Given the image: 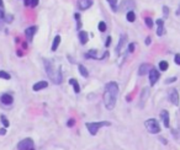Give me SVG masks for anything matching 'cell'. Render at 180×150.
Returning <instances> with one entry per match:
<instances>
[{
    "instance_id": "cell-1",
    "label": "cell",
    "mask_w": 180,
    "mask_h": 150,
    "mask_svg": "<svg viewBox=\"0 0 180 150\" xmlns=\"http://www.w3.org/2000/svg\"><path fill=\"white\" fill-rule=\"evenodd\" d=\"M119 95V85L115 81H110L105 86L104 91V105L109 111H112L116 106V100Z\"/></svg>"
},
{
    "instance_id": "cell-2",
    "label": "cell",
    "mask_w": 180,
    "mask_h": 150,
    "mask_svg": "<svg viewBox=\"0 0 180 150\" xmlns=\"http://www.w3.org/2000/svg\"><path fill=\"white\" fill-rule=\"evenodd\" d=\"M43 64H44V69H46V73L48 75V78L52 80V83L54 84H62L63 81V75L61 73L59 69L56 68V65L53 64V62L51 59H44L43 60Z\"/></svg>"
},
{
    "instance_id": "cell-3",
    "label": "cell",
    "mask_w": 180,
    "mask_h": 150,
    "mask_svg": "<svg viewBox=\"0 0 180 150\" xmlns=\"http://www.w3.org/2000/svg\"><path fill=\"white\" fill-rule=\"evenodd\" d=\"M110 122L107 121H101V122H90V123H86L85 126L89 131V133L92 134V135H96L98 134V131L102 127H109L110 126Z\"/></svg>"
},
{
    "instance_id": "cell-4",
    "label": "cell",
    "mask_w": 180,
    "mask_h": 150,
    "mask_svg": "<svg viewBox=\"0 0 180 150\" xmlns=\"http://www.w3.org/2000/svg\"><path fill=\"white\" fill-rule=\"evenodd\" d=\"M144 126L147 128V131L152 134H157V133H159L161 132V126H159V123L157 119L154 118H149L144 122Z\"/></svg>"
},
{
    "instance_id": "cell-5",
    "label": "cell",
    "mask_w": 180,
    "mask_h": 150,
    "mask_svg": "<svg viewBox=\"0 0 180 150\" xmlns=\"http://www.w3.org/2000/svg\"><path fill=\"white\" fill-rule=\"evenodd\" d=\"M17 150H35V144L31 138H25L17 144Z\"/></svg>"
},
{
    "instance_id": "cell-6",
    "label": "cell",
    "mask_w": 180,
    "mask_h": 150,
    "mask_svg": "<svg viewBox=\"0 0 180 150\" xmlns=\"http://www.w3.org/2000/svg\"><path fill=\"white\" fill-rule=\"evenodd\" d=\"M168 100L170 101V104L178 106L179 105V92L176 89H170L168 91Z\"/></svg>"
},
{
    "instance_id": "cell-7",
    "label": "cell",
    "mask_w": 180,
    "mask_h": 150,
    "mask_svg": "<svg viewBox=\"0 0 180 150\" xmlns=\"http://www.w3.org/2000/svg\"><path fill=\"white\" fill-rule=\"evenodd\" d=\"M159 77H161V73L157 70L155 68H152L149 70V83H151V86L157 84V81L159 80Z\"/></svg>"
},
{
    "instance_id": "cell-8",
    "label": "cell",
    "mask_w": 180,
    "mask_h": 150,
    "mask_svg": "<svg viewBox=\"0 0 180 150\" xmlns=\"http://www.w3.org/2000/svg\"><path fill=\"white\" fill-rule=\"evenodd\" d=\"M134 6H136V3L134 0H122L121 5L119 6V10H132Z\"/></svg>"
},
{
    "instance_id": "cell-9",
    "label": "cell",
    "mask_w": 180,
    "mask_h": 150,
    "mask_svg": "<svg viewBox=\"0 0 180 150\" xmlns=\"http://www.w3.org/2000/svg\"><path fill=\"white\" fill-rule=\"evenodd\" d=\"M36 32H37V26H31V27H29V29L25 30V35H26L27 42H32L33 36H35Z\"/></svg>"
},
{
    "instance_id": "cell-10",
    "label": "cell",
    "mask_w": 180,
    "mask_h": 150,
    "mask_svg": "<svg viewBox=\"0 0 180 150\" xmlns=\"http://www.w3.org/2000/svg\"><path fill=\"white\" fill-rule=\"evenodd\" d=\"M126 43H127V35H121L120 41H119V44L116 46V54H117V56L121 53L122 48H123V46H125Z\"/></svg>"
},
{
    "instance_id": "cell-11",
    "label": "cell",
    "mask_w": 180,
    "mask_h": 150,
    "mask_svg": "<svg viewBox=\"0 0 180 150\" xmlns=\"http://www.w3.org/2000/svg\"><path fill=\"white\" fill-rule=\"evenodd\" d=\"M161 119L163 121V124H164V127L165 128H169L170 127V118H169V112L167 110H163L161 112Z\"/></svg>"
},
{
    "instance_id": "cell-12",
    "label": "cell",
    "mask_w": 180,
    "mask_h": 150,
    "mask_svg": "<svg viewBox=\"0 0 180 150\" xmlns=\"http://www.w3.org/2000/svg\"><path fill=\"white\" fill-rule=\"evenodd\" d=\"M0 101H2L3 105L9 106V105H12V102H14V97H12L10 94H3L2 97H0Z\"/></svg>"
},
{
    "instance_id": "cell-13",
    "label": "cell",
    "mask_w": 180,
    "mask_h": 150,
    "mask_svg": "<svg viewBox=\"0 0 180 150\" xmlns=\"http://www.w3.org/2000/svg\"><path fill=\"white\" fill-rule=\"evenodd\" d=\"M93 5V0H78V8L79 10H86Z\"/></svg>"
},
{
    "instance_id": "cell-14",
    "label": "cell",
    "mask_w": 180,
    "mask_h": 150,
    "mask_svg": "<svg viewBox=\"0 0 180 150\" xmlns=\"http://www.w3.org/2000/svg\"><path fill=\"white\" fill-rule=\"evenodd\" d=\"M151 69H152V66L148 63H143L138 68V75H140V77H143V75H146L147 73H149Z\"/></svg>"
},
{
    "instance_id": "cell-15",
    "label": "cell",
    "mask_w": 180,
    "mask_h": 150,
    "mask_svg": "<svg viewBox=\"0 0 180 150\" xmlns=\"http://www.w3.org/2000/svg\"><path fill=\"white\" fill-rule=\"evenodd\" d=\"M84 57H85V58H88V59L101 60V58L98 56V51H96V49H90V51H89L88 53H85V54H84Z\"/></svg>"
},
{
    "instance_id": "cell-16",
    "label": "cell",
    "mask_w": 180,
    "mask_h": 150,
    "mask_svg": "<svg viewBox=\"0 0 180 150\" xmlns=\"http://www.w3.org/2000/svg\"><path fill=\"white\" fill-rule=\"evenodd\" d=\"M149 96V89L148 87H144L142 90V94H141V101H140V107L143 108L144 107V102H146V98Z\"/></svg>"
},
{
    "instance_id": "cell-17",
    "label": "cell",
    "mask_w": 180,
    "mask_h": 150,
    "mask_svg": "<svg viewBox=\"0 0 180 150\" xmlns=\"http://www.w3.org/2000/svg\"><path fill=\"white\" fill-rule=\"evenodd\" d=\"M157 25H158V30H157V36H163L164 35V21L162 19L157 20Z\"/></svg>"
},
{
    "instance_id": "cell-18",
    "label": "cell",
    "mask_w": 180,
    "mask_h": 150,
    "mask_svg": "<svg viewBox=\"0 0 180 150\" xmlns=\"http://www.w3.org/2000/svg\"><path fill=\"white\" fill-rule=\"evenodd\" d=\"M47 86H48V83H47V81H44V80H42V81L36 83V84L32 86V89H33V91H40V90L46 89Z\"/></svg>"
},
{
    "instance_id": "cell-19",
    "label": "cell",
    "mask_w": 180,
    "mask_h": 150,
    "mask_svg": "<svg viewBox=\"0 0 180 150\" xmlns=\"http://www.w3.org/2000/svg\"><path fill=\"white\" fill-rule=\"evenodd\" d=\"M78 36H79V39H80V43H81V44H86V43H88V41H89V35H88L86 31H79Z\"/></svg>"
},
{
    "instance_id": "cell-20",
    "label": "cell",
    "mask_w": 180,
    "mask_h": 150,
    "mask_svg": "<svg viewBox=\"0 0 180 150\" xmlns=\"http://www.w3.org/2000/svg\"><path fill=\"white\" fill-rule=\"evenodd\" d=\"M69 84L74 87V92L75 94H79L80 92V85L78 84V80H75L74 78H72V79H69Z\"/></svg>"
},
{
    "instance_id": "cell-21",
    "label": "cell",
    "mask_w": 180,
    "mask_h": 150,
    "mask_svg": "<svg viewBox=\"0 0 180 150\" xmlns=\"http://www.w3.org/2000/svg\"><path fill=\"white\" fill-rule=\"evenodd\" d=\"M61 36L59 35H57L56 37H54V39H53V44H52V51L54 52V51H57V48L59 47V44H61Z\"/></svg>"
},
{
    "instance_id": "cell-22",
    "label": "cell",
    "mask_w": 180,
    "mask_h": 150,
    "mask_svg": "<svg viewBox=\"0 0 180 150\" xmlns=\"http://www.w3.org/2000/svg\"><path fill=\"white\" fill-rule=\"evenodd\" d=\"M78 69H79V73L81 74L83 78H88V77H89V71H88V69H86L83 64H79V65H78Z\"/></svg>"
},
{
    "instance_id": "cell-23",
    "label": "cell",
    "mask_w": 180,
    "mask_h": 150,
    "mask_svg": "<svg viewBox=\"0 0 180 150\" xmlns=\"http://www.w3.org/2000/svg\"><path fill=\"white\" fill-rule=\"evenodd\" d=\"M106 2L110 4L111 10L114 11V12H116V11L119 10V8H117V2H119V0H106Z\"/></svg>"
},
{
    "instance_id": "cell-24",
    "label": "cell",
    "mask_w": 180,
    "mask_h": 150,
    "mask_svg": "<svg viewBox=\"0 0 180 150\" xmlns=\"http://www.w3.org/2000/svg\"><path fill=\"white\" fill-rule=\"evenodd\" d=\"M126 19H127L128 22H134V20H136V14H134V11H132V10L127 11Z\"/></svg>"
},
{
    "instance_id": "cell-25",
    "label": "cell",
    "mask_w": 180,
    "mask_h": 150,
    "mask_svg": "<svg viewBox=\"0 0 180 150\" xmlns=\"http://www.w3.org/2000/svg\"><path fill=\"white\" fill-rule=\"evenodd\" d=\"M0 79H5V80H10L11 75L9 73H6L5 70H0Z\"/></svg>"
},
{
    "instance_id": "cell-26",
    "label": "cell",
    "mask_w": 180,
    "mask_h": 150,
    "mask_svg": "<svg viewBox=\"0 0 180 150\" xmlns=\"http://www.w3.org/2000/svg\"><path fill=\"white\" fill-rule=\"evenodd\" d=\"M168 66H169L168 62H165V60H162V62H159V70H162V71H165V70H168Z\"/></svg>"
},
{
    "instance_id": "cell-27",
    "label": "cell",
    "mask_w": 180,
    "mask_h": 150,
    "mask_svg": "<svg viewBox=\"0 0 180 150\" xmlns=\"http://www.w3.org/2000/svg\"><path fill=\"white\" fill-rule=\"evenodd\" d=\"M0 119H2V122H3V124H4L5 128H8V127L10 126V122H9V119L6 118L5 114H2V116H0Z\"/></svg>"
},
{
    "instance_id": "cell-28",
    "label": "cell",
    "mask_w": 180,
    "mask_h": 150,
    "mask_svg": "<svg viewBox=\"0 0 180 150\" xmlns=\"http://www.w3.org/2000/svg\"><path fill=\"white\" fill-rule=\"evenodd\" d=\"M74 17H75V20H77V30H79L80 31V29H81V21H80V14H74Z\"/></svg>"
},
{
    "instance_id": "cell-29",
    "label": "cell",
    "mask_w": 180,
    "mask_h": 150,
    "mask_svg": "<svg viewBox=\"0 0 180 150\" xmlns=\"http://www.w3.org/2000/svg\"><path fill=\"white\" fill-rule=\"evenodd\" d=\"M144 23H146V26H147L148 29H152L153 25H154V22H153V20H152L151 17H146V19H144Z\"/></svg>"
},
{
    "instance_id": "cell-30",
    "label": "cell",
    "mask_w": 180,
    "mask_h": 150,
    "mask_svg": "<svg viewBox=\"0 0 180 150\" xmlns=\"http://www.w3.org/2000/svg\"><path fill=\"white\" fill-rule=\"evenodd\" d=\"M98 29H99L100 32H105L106 31V23L104 21H100L99 25H98Z\"/></svg>"
},
{
    "instance_id": "cell-31",
    "label": "cell",
    "mask_w": 180,
    "mask_h": 150,
    "mask_svg": "<svg viewBox=\"0 0 180 150\" xmlns=\"http://www.w3.org/2000/svg\"><path fill=\"white\" fill-rule=\"evenodd\" d=\"M14 20V16L12 15H5V22L6 23H11Z\"/></svg>"
},
{
    "instance_id": "cell-32",
    "label": "cell",
    "mask_w": 180,
    "mask_h": 150,
    "mask_svg": "<svg viewBox=\"0 0 180 150\" xmlns=\"http://www.w3.org/2000/svg\"><path fill=\"white\" fill-rule=\"evenodd\" d=\"M134 47H136V44H134V43L128 44V53H133L134 52Z\"/></svg>"
},
{
    "instance_id": "cell-33",
    "label": "cell",
    "mask_w": 180,
    "mask_h": 150,
    "mask_svg": "<svg viewBox=\"0 0 180 150\" xmlns=\"http://www.w3.org/2000/svg\"><path fill=\"white\" fill-rule=\"evenodd\" d=\"M176 81V77H173V78H168L165 80V84H171V83H175Z\"/></svg>"
},
{
    "instance_id": "cell-34",
    "label": "cell",
    "mask_w": 180,
    "mask_h": 150,
    "mask_svg": "<svg viewBox=\"0 0 180 150\" xmlns=\"http://www.w3.org/2000/svg\"><path fill=\"white\" fill-rule=\"evenodd\" d=\"M67 124H68V127H73L74 124H75V119H74V118H71V119L68 121V123H67Z\"/></svg>"
},
{
    "instance_id": "cell-35",
    "label": "cell",
    "mask_w": 180,
    "mask_h": 150,
    "mask_svg": "<svg viewBox=\"0 0 180 150\" xmlns=\"http://www.w3.org/2000/svg\"><path fill=\"white\" fill-rule=\"evenodd\" d=\"M163 12H164V16L168 17V15H169V8L168 6H163Z\"/></svg>"
},
{
    "instance_id": "cell-36",
    "label": "cell",
    "mask_w": 180,
    "mask_h": 150,
    "mask_svg": "<svg viewBox=\"0 0 180 150\" xmlns=\"http://www.w3.org/2000/svg\"><path fill=\"white\" fill-rule=\"evenodd\" d=\"M174 60H175V63H176L178 65H180V54H179V53H178V54H175Z\"/></svg>"
},
{
    "instance_id": "cell-37",
    "label": "cell",
    "mask_w": 180,
    "mask_h": 150,
    "mask_svg": "<svg viewBox=\"0 0 180 150\" xmlns=\"http://www.w3.org/2000/svg\"><path fill=\"white\" fill-rule=\"evenodd\" d=\"M110 44H111V37H110V36H109V37H107V38H106V42H105V47H106V48H107V47H109V46H110Z\"/></svg>"
},
{
    "instance_id": "cell-38",
    "label": "cell",
    "mask_w": 180,
    "mask_h": 150,
    "mask_svg": "<svg viewBox=\"0 0 180 150\" xmlns=\"http://www.w3.org/2000/svg\"><path fill=\"white\" fill-rule=\"evenodd\" d=\"M38 2H40V0H31V6H37L38 5Z\"/></svg>"
},
{
    "instance_id": "cell-39",
    "label": "cell",
    "mask_w": 180,
    "mask_h": 150,
    "mask_svg": "<svg viewBox=\"0 0 180 150\" xmlns=\"http://www.w3.org/2000/svg\"><path fill=\"white\" fill-rule=\"evenodd\" d=\"M6 134V129H5V127L4 128H0V135H5Z\"/></svg>"
},
{
    "instance_id": "cell-40",
    "label": "cell",
    "mask_w": 180,
    "mask_h": 150,
    "mask_svg": "<svg viewBox=\"0 0 180 150\" xmlns=\"http://www.w3.org/2000/svg\"><path fill=\"white\" fill-rule=\"evenodd\" d=\"M151 41H152V38H151V37H147V38H146V44L149 46V44H151Z\"/></svg>"
},
{
    "instance_id": "cell-41",
    "label": "cell",
    "mask_w": 180,
    "mask_h": 150,
    "mask_svg": "<svg viewBox=\"0 0 180 150\" xmlns=\"http://www.w3.org/2000/svg\"><path fill=\"white\" fill-rule=\"evenodd\" d=\"M158 139H159V141H162L163 144H167V140H165L164 138H162V137H161V138H158Z\"/></svg>"
},
{
    "instance_id": "cell-42",
    "label": "cell",
    "mask_w": 180,
    "mask_h": 150,
    "mask_svg": "<svg viewBox=\"0 0 180 150\" xmlns=\"http://www.w3.org/2000/svg\"><path fill=\"white\" fill-rule=\"evenodd\" d=\"M0 8H4V3H3V0H0Z\"/></svg>"
}]
</instances>
